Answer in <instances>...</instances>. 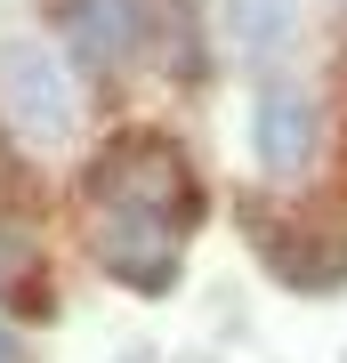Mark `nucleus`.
<instances>
[{"label":"nucleus","instance_id":"f257e3e1","mask_svg":"<svg viewBox=\"0 0 347 363\" xmlns=\"http://www.w3.org/2000/svg\"><path fill=\"white\" fill-rule=\"evenodd\" d=\"M89 250L129 291H170L186 234L202 226V178L162 130H129L89 162Z\"/></svg>","mask_w":347,"mask_h":363},{"label":"nucleus","instance_id":"f03ea898","mask_svg":"<svg viewBox=\"0 0 347 363\" xmlns=\"http://www.w3.org/2000/svg\"><path fill=\"white\" fill-rule=\"evenodd\" d=\"M0 113H9L16 138L65 145L73 138V73H65V57L40 49V40H9L0 49Z\"/></svg>","mask_w":347,"mask_h":363},{"label":"nucleus","instance_id":"7ed1b4c3","mask_svg":"<svg viewBox=\"0 0 347 363\" xmlns=\"http://www.w3.org/2000/svg\"><path fill=\"white\" fill-rule=\"evenodd\" d=\"M315 145H323V113H315V97L299 89V81H267L250 105V154L267 178H299V169L315 162Z\"/></svg>","mask_w":347,"mask_h":363},{"label":"nucleus","instance_id":"20e7f679","mask_svg":"<svg viewBox=\"0 0 347 363\" xmlns=\"http://www.w3.org/2000/svg\"><path fill=\"white\" fill-rule=\"evenodd\" d=\"M154 40V9L145 0H65V57L89 73H114Z\"/></svg>","mask_w":347,"mask_h":363},{"label":"nucleus","instance_id":"39448f33","mask_svg":"<svg viewBox=\"0 0 347 363\" xmlns=\"http://www.w3.org/2000/svg\"><path fill=\"white\" fill-rule=\"evenodd\" d=\"M226 25H234V49L243 57H267V49H291V0H234L226 9Z\"/></svg>","mask_w":347,"mask_h":363},{"label":"nucleus","instance_id":"423d86ee","mask_svg":"<svg viewBox=\"0 0 347 363\" xmlns=\"http://www.w3.org/2000/svg\"><path fill=\"white\" fill-rule=\"evenodd\" d=\"M25 283H33V250L16 234H0V291H25Z\"/></svg>","mask_w":347,"mask_h":363},{"label":"nucleus","instance_id":"0eeeda50","mask_svg":"<svg viewBox=\"0 0 347 363\" xmlns=\"http://www.w3.org/2000/svg\"><path fill=\"white\" fill-rule=\"evenodd\" d=\"M0 363H9V331H0Z\"/></svg>","mask_w":347,"mask_h":363}]
</instances>
